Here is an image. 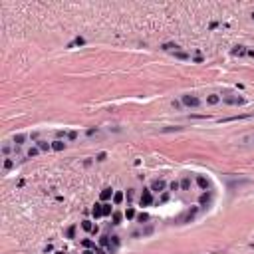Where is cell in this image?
<instances>
[{
  "label": "cell",
  "mask_w": 254,
  "mask_h": 254,
  "mask_svg": "<svg viewBox=\"0 0 254 254\" xmlns=\"http://www.w3.org/2000/svg\"><path fill=\"white\" fill-rule=\"evenodd\" d=\"M151 193H153L151 189H143V193H141V199H139L141 207H149V205L153 203V195H151Z\"/></svg>",
  "instance_id": "cell-1"
},
{
  "label": "cell",
  "mask_w": 254,
  "mask_h": 254,
  "mask_svg": "<svg viewBox=\"0 0 254 254\" xmlns=\"http://www.w3.org/2000/svg\"><path fill=\"white\" fill-rule=\"evenodd\" d=\"M183 103H185L187 107H199V105H201V99L195 97V95H183Z\"/></svg>",
  "instance_id": "cell-2"
},
{
  "label": "cell",
  "mask_w": 254,
  "mask_h": 254,
  "mask_svg": "<svg viewBox=\"0 0 254 254\" xmlns=\"http://www.w3.org/2000/svg\"><path fill=\"white\" fill-rule=\"evenodd\" d=\"M165 187H167V185H165L163 179H157V181L151 183V191H153V193H161V191H165Z\"/></svg>",
  "instance_id": "cell-3"
},
{
  "label": "cell",
  "mask_w": 254,
  "mask_h": 254,
  "mask_svg": "<svg viewBox=\"0 0 254 254\" xmlns=\"http://www.w3.org/2000/svg\"><path fill=\"white\" fill-rule=\"evenodd\" d=\"M113 195H115V193H113V189H109V187H107V189H103V191H101V195H99V197H101V201H109Z\"/></svg>",
  "instance_id": "cell-4"
},
{
  "label": "cell",
  "mask_w": 254,
  "mask_h": 254,
  "mask_svg": "<svg viewBox=\"0 0 254 254\" xmlns=\"http://www.w3.org/2000/svg\"><path fill=\"white\" fill-rule=\"evenodd\" d=\"M52 149H54V151H64V149H66V143L60 141V139H56V141L52 143Z\"/></svg>",
  "instance_id": "cell-5"
},
{
  "label": "cell",
  "mask_w": 254,
  "mask_h": 254,
  "mask_svg": "<svg viewBox=\"0 0 254 254\" xmlns=\"http://www.w3.org/2000/svg\"><path fill=\"white\" fill-rule=\"evenodd\" d=\"M199 203H201V207H209V203H211V195H209V193H203L201 199H199Z\"/></svg>",
  "instance_id": "cell-6"
},
{
  "label": "cell",
  "mask_w": 254,
  "mask_h": 254,
  "mask_svg": "<svg viewBox=\"0 0 254 254\" xmlns=\"http://www.w3.org/2000/svg\"><path fill=\"white\" fill-rule=\"evenodd\" d=\"M82 228H84L85 232H93V230H95V226H93L91 220H84V222H82Z\"/></svg>",
  "instance_id": "cell-7"
},
{
  "label": "cell",
  "mask_w": 254,
  "mask_h": 254,
  "mask_svg": "<svg viewBox=\"0 0 254 254\" xmlns=\"http://www.w3.org/2000/svg\"><path fill=\"white\" fill-rule=\"evenodd\" d=\"M91 214H93L95 218H99V216H103V207H101V205H95V207L91 209Z\"/></svg>",
  "instance_id": "cell-8"
},
{
  "label": "cell",
  "mask_w": 254,
  "mask_h": 254,
  "mask_svg": "<svg viewBox=\"0 0 254 254\" xmlns=\"http://www.w3.org/2000/svg\"><path fill=\"white\" fill-rule=\"evenodd\" d=\"M197 185H199L203 191H207V189H209V181H207L205 177H197Z\"/></svg>",
  "instance_id": "cell-9"
},
{
  "label": "cell",
  "mask_w": 254,
  "mask_h": 254,
  "mask_svg": "<svg viewBox=\"0 0 254 254\" xmlns=\"http://www.w3.org/2000/svg\"><path fill=\"white\" fill-rule=\"evenodd\" d=\"M218 101H220V97H218L216 93H212V95H209V97H207V103H209V105H216Z\"/></svg>",
  "instance_id": "cell-10"
},
{
  "label": "cell",
  "mask_w": 254,
  "mask_h": 254,
  "mask_svg": "<svg viewBox=\"0 0 254 254\" xmlns=\"http://www.w3.org/2000/svg\"><path fill=\"white\" fill-rule=\"evenodd\" d=\"M101 207H103V216L113 214V209H111V205H109V203H105V205H101Z\"/></svg>",
  "instance_id": "cell-11"
},
{
  "label": "cell",
  "mask_w": 254,
  "mask_h": 254,
  "mask_svg": "<svg viewBox=\"0 0 254 254\" xmlns=\"http://www.w3.org/2000/svg\"><path fill=\"white\" fill-rule=\"evenodd\" d=\"M123 203V193H115L113 195V205H121Z\"/></svg>",
  "instance_id": "cell-12"
},
{
  "label": "cell",
  "mask_w": 254,
  "mask_h": 254,
  "mask_svg": "<svg viewBox=\"0 0 254 254\" xmlns=\"http://www.w3.org/2000/svg\"><path fill=\"white\" fill-rule=\"evenodd\" d=\"M24 141H26V135H22V133H20V135H14V143H16V145H22Z\"/></svg>",
  "instance_id": "cell-13"
},
{
  "label": "cell",
  "mask_w": 254,
  "mask_h": 254,
  "mask_svg": "<svg viewBox=\"0 0 254 254\" xmlns=\"http://www.w3.org/2000/svg\"><path fill=\"white\" fill-rule=\"evenodd\" d=\"M38 149L48 151V149H52V145H50V143H46V141H38Z\"/></svg>",
  "instance_id": "cell-14"
},
{
  "label": "cell",
  "mask_w": 254,
  "mask_h": 254,
  "mask_svg": "<svg viewBox=\"0 0 254 254\" xmlns=\"http://www.w3.org/2000/svg\"><path fill=\"white\" fill-rule=\"evenodd\" d=\"M224 101L230 103V105H234V103H242V99H238V97H224Z\"/></svg>",
  "instance_id": "cell-15"
},
{
  "label": "cell",
  "mask_w": 254,
  "mask_h": 254,
  "mask_svg": "<svg viewBox=\"0 0 254 254\" xmlns=\"http://www.w3.org/2000/svg\"><path fill=\"white\" fill-rule=\"evenodd\" d=\"M181 189H185V191H187V189H191V179H189V177L181 181Z\"/></svg>",
  "instance_id": "cell-16"
},
{
  "label": "cell",
  "mask_w": 254,
  "mask_h": 254,
  "mask_svg": "<svg viewBox=\"0 0 254 254\" xmlns=\"http://www.w3.org/2000/svg\"><path fill=\"white\" fill-rule=\"evenodd\" d=\"M111 216H113V224H119V222H121V218H123V214H121V212H113Z\"/></svg>",
  "instance_id": "cell-17"
},
{
  "label": "cell",
  "mask_w": 254,
  "mask_h": 254,
  "mask_svg": "<svg viewBox=\"0 0 254 254\" xmlns=\"http://www.w3.org/2000/svg\"><path fill=\"white\" fill-rule=\"evenodd\" d=\"M175 58H179V60H189V54H185V52H175Z\"/></svg>",
  "instance_id": "cell-18"
},
{
  "label": "cell",
  "mask_w": 254,
  "mask_h": 254,
  "mask_svg": "<svg viewBox=\"0 0 254 254\" xmlns=\"http://www.w3.org/2000/svg\"><path fill=\"white\" fill-rule=\"evenodd\" d=\"M82 246H84V248H93L95 244H93L91 240H87V238H85V240H82Z\"/></svg>",
  "instance_id": "cell-19"
},
{
  "label": "cell",
  "mask_w": 254,
  "mask_h": 254,
  "mask_svg": "<svg viewBox=\"0 0 254 254\" xmlns=\"http://www.w3.org/2000/svg\"><path fill=\"white\" fill-rule=\"evenodd\" d=\"M137 220H139V222H147V220H149V216H147L145 212H141V214H137Z\"/></svg>",
  "instance_id": "cell-20"
},
{
  "label": "cell",
  "mask_w": 254,
  "mask_h": 254,
  "mask_svg": "<svg viewBox=\"0 0 254 254\" xmlns=\"http://www.w3.org/2000/svg\"><path fill=\"white\" fill-rule=\"evenodd\" d=\"M38 151H40L38 147H32V149L28 151V157H36V155H38Z\"/></svg>",
  "instance_id": "cell-21"
},
{
  "label": "cell",
  "mask_w": 254,
  "mask_h": 254,
  "mask_svg": "<svg viewBox=\"0 0 254 254\" xmlns=\"http://www.w3.org/2000/svg\"><path fill=\"white\" fill-rule=\"evenodd\" d=\"M76 236V226H70L68 228V238H74Z\"/></svg>",
  "instance_id": "cell-22"
},
{
  "label": "cell",
  "mask_w": 254,
  "mask_h": 254,
  "mask_svg": "<svg viewBox=\"0 0 254 254\" xmlns=\"http://www.w3.org/2000/svg\"><path fill=\"white\" fill-rule=\"evenodd\" d=\"M125 216H127V218H133V216H135V211H133V209H127V211H125Z\"/></svg>",
  "instance_id": "cell-23"
},
{
  "label": "cell",
  "mask_w": 254,
  "mask_h": 254,
  "mask_svg": "<svg viewBox=\"0 0 254 254\" xmlns=\"http://www.w3.org/2000/svg\"><path fill=\"white\" fill-rule=\"evenodd\" d=\"M12 165H14V163H12L10 159H6V161H4V169H6V171H8V169H12Z\"/></svg>",
  "instance_id": "cell-24"
},
{
  "label": "cell",
  "mask_w": 254,
  "mask_h": 254,
  "mask_svg": "<svg viewBox=\"0 0 254 254\" xmlns=\"http://www.w3.org/2000/svg\"><path fill=\"white\" fill-rule=\"evenodd\" d=\"M179 187H181V185H179L177 181H173V183H171V191H179Z\"/></svg>",
  "instance_id": "cell-25"
},
{
  "label": "cell",
  "mask_w": 254,
  "mask_h": 254,
  "mask_svg": "<svg viewBox=\"0 0 254 254\" xmlns=\"http://www.w3.org/2000/svg\"><path fill=\"white\" fill-rule=\"evenodd\" d=\"M111 242H113V246H117L119 244V236H111Z\"/></svg>",
  "instance_id": "cell-26"
},
{
  "label": "cell",
  "mask_w": 254,
  "mask_h": 254,
  "mask_svg": "<svg viewBox=\"0 0 254 254\" xmlns=\"http://www.w3.org/2000/svg\"><path fill=\"white\" fill-rule=\"evenodd\" d=\"M105 157H107L105 153H99V155H97V161H105Z\"/></svg>",
  "instance_id": "cell-27"
},
{
  "label": "cell",
  "mask_w": 254,
  "mask_h": 254,
  "mask_svg": "<svg viewBox=\"0 0 254 254\" xmlns=\"http://www.w3.org/2000/svg\"><path fill=\"white\" fill-rule=\"evenodd\" d=\"M84 254H95V252H91V250H85V252Z\"/></svg>",
  "instance_id": "cell-28"
},
{
  "label": "cell",
  "mask_w": 254,
  "mask_h": 254,
  "mask_svg": "<svg viewBox=\"0 0 254 254\" xmlns=\"http://www.w3.org/2000/svg\"><path fill=\"white\" fill-rule=\"evenodd\" d=\"M252 18H254V14H252Z\"/></svg>",
  "instance_id": "cell-29"
}]
</instances>
